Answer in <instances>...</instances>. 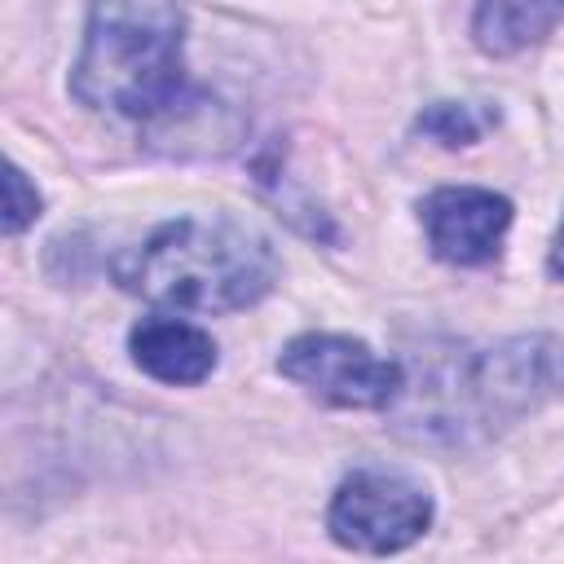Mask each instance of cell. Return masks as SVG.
<instances>
[{"label":"cell","instance_id":"6da1fadb","mask_svg":"<svg viewBox=\"0 0 564 564\" xmlns=\"http://www.w3.org/2000/svg\"><path fill=\"white\" fill-rule=\"evenodd\" d=\"M564 397V335H516L405 379L397 419L419 441L471 445Z\"/></svg>","mask_w":564,"mask_h":564},{"label":"cell","instance_id":"7a4b0ae2","mask_svg":"<svg viewBox=\"0 0 564 564\" xmlns=\"http://www.w3.org/2000/svg\"><path fill=\"white\" fill-rule=\"evenodd\" d=\"M115 282L150 304L234 313L269 295L278 256L269 238L229 216H181L115 260Z\"/></svg>","mask_w":564,"mask_h":564},{"label":"cell","instance_id":"3957f363","mask_svg":"<svg viewBox=\"0 0 564 564\" xmlns=\"http://www.w3.org/2000/svg\"><path fill=\"white\" fill-rule=\"evenodd\" d=\"M70 93L123 119L172 115L185 97V0H93Z\"/></svg>","mask_w":564,"mask_h":564},{"label":"cell","instance_id":"277c9868","mask_svg":"<svg viewBox=\"0 0 564 564\" xmlns=\"http://www.w3.org/2000/svg\"><path fill=\"white\" fill-rule=\"evenodd\" d=\"M427 524H432L427 489L401 471H379V467H361L344 476L326 511L330 538L361 555L405 551L427 533Z\"/></svg>","mask_w":564,"mask_h":564},{"label":"cell","instance_id":"5b68a950","mask_svg":"<svg viewBox=\"0 0 564 564\" xmlns=\"http://www.w3.org/2000/svg\"><path fill=\"white\" fill-rule=\"evenodd\" d=\"M278 370L308 397L339 410H388L405 388V370L397 361L379 357L366 339L330 330L295 335L282 348Z\"/></svg>","mask_w":564,"mask_h":564},{"label":"cell","instance_id":"8992f818","mask_svg":"<svg viewBox=\"0 0 564 564\" xmlns=\"http://www.w3.org/2000/svg\"><path fill=\"white\" fill-rule=\"evenodd\" d=\"M427 247L445 264H485L511 229V203L480 185H445L423 198Z\"/></svg>","mask_w":564,"mask_h":564},{"label":"cell","instance_id":"52a82bcc","mask_svg":"<svg viewBox=\"0 0 564 564\" xmlns=\"http://www.w3.org/2000/svg\"><path fill=\"white\" fill-rule=\"evenodd\" d=\"M132 361L159 383H203L216 370V344L185 317H141L128 330Z\"/></svg>","mask_w":564,"mask_h":564},{"label":"cell","instance_id":"ba28073f","mask_svg":"<svg viewBox=\"0 0 564 564\" xmlns=\"http://www.w3.org/2000/svg\"><path fill=\"white\" fill-rule=\"evenodd\" d=\"M564 22V0H476L471 35L489 57H516Z\"/></svg>","mask_w":564,"mask_h":564},{"label":"cell","instance_id":"9c48e42d","mask_svg":"<svg viewBox=\"0 0 564 564\" xmlns=\"http://www.w3.org/2000/svg\"><path fill=\"white\" fill-rule=\"evenodd\" d=\"M414 128L427 132V137H436L441 145H471V141L485 132V119H480L471 106H463V101H432V106L419 115Z\"/></svg>","mask_w":564,"mask_h":564},{"label":"cell","instance_id":"30bf717a","mask_svg":"<svg viewBox=\"0 0 564 564\" xmlns=\"http://www.w3.org/2000/svg\"><path fill=\"white\" fill-rule=\"evenodd\" d=\"M40 216V189L26 181L18 163L4 167V234H22Z\"/></svg>","mask_w":564,"mask_h":564},{"label":"cell","instance_id":"8fae6325","mask_svg":"<svg viewBox=\"0 0 564 564\" xmlns=\"http://www.w3.org/2000/svg\"><path fill=\"white\" fill-rule=\"evenodd\" d=\"M546 264H551L555 278H564V220H560V229H555V238H551V256H546Z\"/></svg>","mask_w":564,"mask_h":564}]
</instances>
